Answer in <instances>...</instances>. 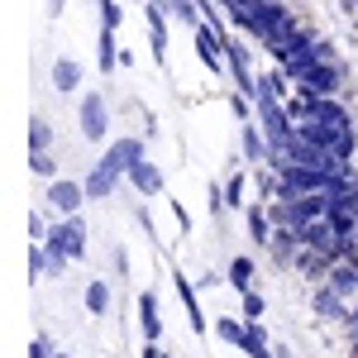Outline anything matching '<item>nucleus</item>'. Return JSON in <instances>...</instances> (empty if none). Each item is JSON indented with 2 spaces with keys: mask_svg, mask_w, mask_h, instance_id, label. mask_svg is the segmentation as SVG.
<instances>
[{
  "mask_svg": "<svg viewBox=\"0 0 358 358\" xmlns=\"http://www.w3.org/2000/svg\"><path fill=\"white\" fill-rule=\"evenodd\" d=\"M48 248L62 253L67 263H72V258H86V220L82 215H62V224L48 229Z\"/></svg>",
  "mask_w": 358,
  "mask_h": 358,
  "instance_id": "f257e3e1",
  "label": "nucleus"
},
{
  "mask_svg": "<svg viewBox=\"0 0 358 358\" xmlns=\"http://www.w3.org/2000/svg\"><path fill=\"white\" fill-rule=\"evenodd\" d=\"M77 124H82V138H86V143H101V138L110 134V110H106V96H101V91H86V96H82Z\"/></svg>",
  "mask_w": 358,
  "mask_h": 358,
  "instance_id": "f03ea898",
  "label": "nucleus"
},
{
  "mask_svg": "<svg viewBox=\"0 0 358 358\" xmlns=\"http://www.w3.org/2000/svg\"><path fill=\"white\" fill-rule=\"evenodd\" d=\"M339 77H344L339 62H334V57L330 62L320 57V62H310L301 77H296V86H301V96H334V91H339Z\"/></svg>",
  "mask_w": 358,
  "mask_h": 358,
  "instance_id": "7ed1b4c3",
  "label": "nucleus"
},
{
  "mask_svg": "<svg viewBox=\"0 0 358 358\" xmlns=\"http://www.w3.org/2000/svg\"><path fill=\"white\" fill-rule=\"evenodd\" d=\"M86 201V182H67V177H57V182H48V206L53 210H62V215H77Z\"/></svg>",
  "mask_w": 358,
  "mask_h": 358,
  "instance_id": "20e7f679",
  "label": "nucleus"
},
{
  "mask_svg": "<svg viewBox=\"0 0 358 358\" xmlns=\"http://www.w3.org/2000/svg\"><path fill=\"white\" fill-rule=\"evenodd\" d=\"M106 163H110L115 172H124V177H129V167L143 163V138H115L110 148H106Z\"/></svg>",
  "mask_w": 358,
  "mask_h": 358,
  "instance_id": "39448f33",
  "label": "nucleus"
},
{
  "mask_svg": "<svg viewBox=\"0 0 358 358\" xmlns=\"http://www.w3.org/2000/svg\"><path fill=\"white\" fill-rule=\"evenodd\" d=\"M120 177H124V172H115V167L106 163V158H101V163L86 172V196H91V201H106V196H110L115 187H120Z\"/></svg>",
  "mask_w": 358,
  "mask_h": 358,
  "instance_id": "423d86ee",
  "label": "nucleus"
},
{
  "mask_svg": "<svg viewBox=\"0 0 358 358\" xmlns=\"http://www.w3.org/2000/svg\"><path fill=\"white\" fill-rule=\"evenodd\" d=\"M129 187H134L138 196H163V167L143 158L138 167H129Z\"/></svg>",
  "mask_w": 358,
  "mask_h": 358,
  "instance_id": "0eeeda50",
  "label": "nucleus"
},
{
  "mask_svg": "<svg viewBox=\"0 0 358 358\" xmlns=\"http://www.w3.org/2000/svg\"><path fill=\"white\" fill-rule=\"evenodd\" d=\"M138 330H143V339H163V310H158L153 292L138 296Z\"/></svg>",
  "mask_w": 358,
  "mask_h": 358,
  "instance_id": "6e6552de",
  "label": "nucleus"
},
{
  "mask_svg": "<svg viewBox=\"0 0 358 358\" xmlns=\"http://www.w3.org/2000/svg\"><path fill=\"white\" fill-rule=\"evenodd\" d=\"M239 349H244L248 358H273V339H268V330H263V325H258V320H248V330H244V344H239Z\"/></svg>",
  "mask_w": 358,
  "mask_h": 358,
  "instance_id": "1a4fd4ad",
  "label": "nucleus"
},
{
  "mask_svg": "<svg viewBox=\"0 0 358 358\" xmlns=\"http://www.w3.org/2000/svg\"><path fill=\"white\" fill-rule=\"evenodd\" d=\"M172 282H177V296H182V306H187V320H192V330H196V334H206V315H201V301H196L192 282H187L182 273L172 277Z\"/></svg>",
  "mask_w": 358,
  "mask_h": 358,
  "instance_id": "9d476101",
  "label": "nucleus"
},
{
  "mask_svg": "<svg viewBox=\"0 0 358 358\" xmlns=\"http://www.w3.org/2000/svg\"><path fill=\"white\" fill-rule=\"evenodd\" d=\"M96 62H101V72H115L124 62V53L115 48V29H106V24H101V38H96Z\"/></svg>",
  "mask_w": 358,
  "mask_h": 358,
  "instance_id": "9b49d317",
  "label": "nucleus"
},
{
  "mask_svg": "<svg viewBox=\"0 0 358 358\" xmlns=\"http://www.w3.org/2000/svg\"><path fill=\"white\" fill-rule=\"evenodd\" d=\"M82 86V67L72 57H57L53 62V91H77Z\"/></svg>",
  "mask_w": 358,
  "mask_h": 358,
  "instance_id": "f8f14e48",
  "label": "nucleus"
},
{
  "mask_svg": "<svg viewBox=\"0 0 358 358\" xmlns=\"http://www.w3.org/2000/svg\"><path fill=\"white\" fill-rule=\"evenodd\" d=\"M330 287L339 292V296H354V292H358V263L344 258L339 268H330Z\"/></svg>",
  "mask_w": 358,
  "mask_h": 358,
  "instance_id": "ddd939ff",
  "label": "nucleus"
},
{
  "mask_svg": "<svg viewBox=\"0 0 358 358\" xmlns=\"http://www.w3.org/2000/svg\"><path fill=\"white\" fill-rule=\"evenodd\" d=\"M248 234H253L258 244H273V210H263V206H248Z\"/></svg>",
  "mask_w": 358,
  "mask_h": 358,
  "instance_id": "4468645a",
  "label": "nucleus"
},
{
  "mask_svg": "<svg viewBox=\"0 0 358 358\" xmlns=\"http://www.w3.org/2000/svg\"><path fill=\"white\" fill-rule=\"evenodd\" d=\"M224 282L244 296V292H253V258H234L229 263V273H224Z\"/></svg>",
  "mask_w": 358,
  "mask_h": 358,
  "instance_id": "2eb2a0df",
  "label": "nucleus"
},
{
  "mask_svg": "<svg viewBox=\"0 0 358 358\" xmlns=\"http://www.w3.org/2000/svg\"><path fill=\"white\" fill-rule=\"evenodd\" d=\"M48 148H53V124L34 115L29 120V153H48Z\"/></svg>",
  "mask_w": 358,
  "mask_h": 358,
  "instance_id": "dca6fc26",
  "label": "nucleus"
},
{
  "mask_svg": "<svg viewBox=\"0 0 358 358\" xmlns=\"http://www.w3.org/2000/svg\"><path fill=\"white\" fill-rule=\"evenodd\" d=\"M315 310H320V315H330V320H339V315H344V296L334 292L330 282H325V287L315 292Z\"/></svg>",
  "mask_w": 358,
  "mask_h": 358,
  "instance_id": "f3484780",
  "label": "nucleus"
},
{
  "mask_svg": "<svg viewBox=\"0 0 358 358\" xmlns=\"http://www.w3.org/2000/svg\"><path fill=\"white\" fill-rule=\"evenodd\" d=\"M244 158L248 163H263L268 158V134H258L253 124H244Z\"/></svg>",
  "mask_w": 358,
  "mask_h": 358,
  "instance_id": "a211bd4d",
  "label": "nucleus"
},
{
  "mask_svg": "<svg viewBox=\"0 0 358 358\" xmlns=\"http://www.w3.org/2000/svg\"><path fill=\"white\" fill-rule=\"evenodd\" d=\"M86 310H91V315H106V310H110V287H106V282H91V287H86Z\"/></svg>",
  "mask_w": 358,
  "mask_h": 358,
  "instance_id": "6ab92c4d",
  "label": "nucleus"
},
{
  "mask_svg": "<svg viewBox=\"0 0 358 358\" xmlns=\"http://www.w3.org/2000/svg\"><path fill=\"white\" fill-rule=\"evenodd\" d=\"M244 330H248V320H229V315H224V320H215V334H220L224 344H234V349L244 344Z\"/></svg>",
  "mask_w": 358,
  "mask_h": 358,
  "instance_id": "aec40b11",
  "label": "nucleus"
},
{
  "mask_svg": "<svg viewBox=\"0 0 358 358\" xmlns=\"http://www.w3.org/2000/svg\"><path fill=\"white\" fill-rule=\"evenodd\" d=\"M244 192H248L244 172H234V177H229V182H224V201H229V206H234V210H239V206H244Z\"/></svg>",
  "mask_w": 358,
  "mask_h": 358,
  "instance_id": "412c9836",
  "label": "nucleus"
},
{
  "mask_svg": "<svg viewBox=\"0 0 358 358\" xmlns=\"http://www.w3.org/2000/svg\"><path fill=\"white\" fill-rule=\"evenodd\" d=\"M48 273V253H43V244L29 248V282H38V277Z\"/></svg>",
  "mask_w": 358,
  "mask_h": 358,
  "instance_id": "4be33fe9",
  "label": "nucleus"
},
{
  "mask_svg": "<svg viewBox=\"0 0 358 358\" xmlns=\"http://www.w3.org/2000/svg\"><path fill=\"white\" fill-rule=\"evenodd\" d=\"M53 153H29V172H34V177H53Z\"/></svg>",
  "mask_w": 358,
  "mask_h": 358,
  "instance_id": "5701e85b",
  "label": "nucleus"
},
{
  "mask_svg": "<svg viewBox=\"0 0 358 358\" xmlns=\"http://www.w3.org/2000/svg\"><path fill=\"white\" fill-rule=\"evenodd\" d=\"M101 24H106V29H120V24H124V10H120L115 0H101Z\"/></svg>",
  "mask_w": 358,
  "mask_h": 358,
  "instance_id": "b1692460",
  "label": "nucleus"
},
{
  "mask_svg": "<svg viewBox=\"0 0 358 358\" xmlns=\"http://www.w3.org/2000/svg\"><path fill=\"white\" fill-rule=\"evenodd\" d=\"M244 320H263V310H268V306H263V296H258V292H244Z\"/></svg>",
  "mask_w": 358,
  "mask_h": 358,
  "instance_id": "393cba45",
  "label": "nucleus"
},
{
  "mask_svg": "<svg viewBox=\"0 0 358 358\" xmlns=\"http://www.w3.org/2000/svg\"><path fill=\"white\" fill-rule=\"evenodd\" d=\"M29 358H53V339H43V334H38V339L29 344Z\"/></svg>",
  "mask_w": 358,
  "mask_h": 358,
  "instance_id": "a878e982",
  "label": "nucleus"
},
{
  "mask_svg": "<svg viewBox=\"0 0 358 358\" xmlns=\"http://www.w3.org/2000/svg\"><path fill=\"white\" fill-rule=\"evenodd\" d=\"M43 234H48V229H43V215L34 210V215H29V239H34V244H43Z\"/></svg>",
  "mask_w": 358,
  "mask_h": 358,
  "instance_id": "bb28decb",
  "label": "nucleus"
},
{
  "mask_svg": "<svg viewBox=\"0 0 358 358\" xmlns=\"http://www.w3.org/2000/svg\"><path fill=\"white\" fill-rule=\"evenodd\" d=\"M143 358H167V349L158 344V339H148V349H143Z\"/></svg>",
  "mask_w": 358,
  "mask_h": 358,
  "instance_id": "cd10ccee",
  "label": "nucleus"
},
{
  "mask_svg": "<svg viewBox=\"0 0 358 358\" xmlns=\"http://www.w3.org/2000/svg\"><path fill=\"white\" fill-rule=\"evenodd\" d=\"M229 106H234V115H239V120H253V110H248V101H239V96H234Z\"/></svg>",
  "mask_w": 358,
  "mask_h": 358,
  "instance_id": "c85d7f7f",
  "label": "nucleus"
},
{
  "mask_svg": "<svg viewBox=\"0 0 358 358\" xmlns=\"http://www.w3.org/2000/svg\"><path fill=\"white\" fill-rule=\"evenodd\" d=\"M62 5H67V0H48V20H57V15H62Z\"/></svg>",
  "mask_w": 358,
  "mask_h": 358,
  "instance_id": "c756f323",
  "label": "nucleus"
},
{
  "mask_svg": "<svg viewBox=\"0 0 358 358\" xmlns=\"http://www.w3.org/2000/svg\"><path fill=\"white\" fill-rule=\"evenodd\" d=\"M273 358H292V349H287V344H277V349H273Z\"/></svg>",
  "mask_w": 358,
  "mask_h": 358,
  "instance_id": "7c9ffc66",
  "label": "nucleus"
},
{
  "mask_svg": "<svg viewBox=\"0 0 358 358\" xmlns=\"http://www.w3.org/2000/svg\"><path fill=\"white\" fill-rule=\"evenodd\" d=\"M53 358H67V354H53Z\"/></svg>",
  "mask_w": 358,
  "mask_h": 358,
  "instance_id": "2f4dec72",
  "label": "nucleus"
}]
</instances>
